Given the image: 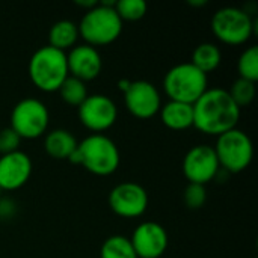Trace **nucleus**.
Segmentation results:
<instances>
[{"instance_id":"f257e3e1","label":"nucleus","mask_w":258,"mask_h":258,"mask_svg":"<svg viewBox=\"0 0 258 258\" xmlns=\"http://www.w3.org/2000/svg\"><path fill=\"white\" fill-rule=\"evenodd\" d=\"M240 107L227 89L209 88L194 103V127L204 135L221 136L237 127Z\"/></svg>"},{"instance_id":"f03ea898","label":"nucleus","mask_w":258,"mask_h":258,"mask_svg":"<svg viewBox=\"0 0 258 258\" xmlns=\"http://www.w3.org/2000/svg\"><path fill=\"white\" fill-rule=\"evenodd\" d=\"M70 162L83 166L94 175L107 177L118 169L121 154L116 144L109 136L103 133H92L77 144Z\"/></svg>"},{"instance_id":"7ed1b4c3","label":"nucleus","mask_w":258,"mask_h":258,"mask_svg":"<svg viewBox=\"0 0 258 258\" xmlns=\"http://www.w3.org/2000/svg\"><path fill=\"white\" fill-rule=\"evenodd\" d=\"M115 0L110 2H98L89 11H85L79 27V36L85 41V44L92 47L107 45L116 41L122 32V20L115 11Z\"/></svg>"},{"instance_id":"20e7f679","label":"nucleus","mask_w":258,"mask_h":258,"mask_svg":"<svg viewBox=\"0 0 258 258\" xmlns=\"http://www.w3.org/2000/svg\"><path fill=\"white\" fill-rule=\"evenodd\" d=\"M68 76L67 53L50 45L38 48L29 60V77L39 91H57Z\"/></svg>"},{"instance_id":"39448f33","label":"nucleus","mask_w":258,"mask_h":258,"mask_svg":"<svg viewBox=\"0 0 258 258\" xmlns=\"http://www.w3.org/2000/svg\"><path fill=\"white\" fill-rule=\"evenodd\" d=\"M209 89V77L190 62H181L168 70L163 91L172 101L194 104Z\"/></svg>"},{"instance_id":"423d86ee","label":"nucleus","mask_w":258,"mask_h":258,"mask_svg":"<svg viewBox=\"0 0 258 258\" xmlns=\"http://www.w3.org/2000/svg\"><path fill=\"white\" fill-rule=\"evenodd\" d=\"M212 32L224 44H245L255 33V20L246 9L225 6L218 9L212 17Z\"/></svg>"},{"instance_id":"0eeeda50","label":"nucleus","mask_w":258,"mask_h":258,"mask_svg":"<svg viewBox=\"0 0 258 258\" xmlns=\"http://www.w3.org/2000/svg\"><path fill=\"white\" fill-rule=\"evenodd\" d=\"M213 150L221 169L230 174L245 171L254 157V144L251 138L237 127L218 136Z\"/></svg>"},{"instance_id":"6e6552de","label":"nucleus","mask_w":258,"mask_h":258,"mask_svg":"<svg viewBox=\"0 0 258 258\" xmlns=\"http://www.w3.org/2000/svg\"><path fill=\"white\" fill-rule=\"evenodd\" d=\"M50 113L47 106L33 97L20 100L11 112V128L21 139H36L47 133Z\"/></svg>"},{"instance_id":"1a4fd4ad","label":"nucleus","mask_w":258,"mask_h":258,"mask_svg":"<svg viewBox=\"0 0 258 258\" xmlns=\"http://www.w3.org/2000/svg\"><path fill=\"white\" fill-rule=\"evenodd\" d=\"M80 122L94 133L109 130L118 118V107L115 101L104 94H91L77 107Z\"/></svg>"},{"instance_id":"9d476101","label":"nucleus","mask_w":258,"mask_h":258,"mask_svg":"<svg viewBox=\"0 0 258 258\" xmlns=\"http://www.w3.org/2000/svg\"><path fill=\"white\" fill-rule=\"evenodd\" d=\"M183 174L189 183L206 186L209 181L218 177L221 171L216 153L213 147L207 144L194 145L183 159Z\"/></svg>"},{"instance_id":"9b49d317","label":"nucleus","mask_w":258,"mask_h":258,"mask_svg":"<svg viewBox=\"0 0 258 258\" xmlns=\"http://www.w3.org/2000/svg\"><path fill=\"white\" fill-rule=\"evenodd\" d=\"M110 210L127 219L142 216L148 209V194L144 186L135 181H124L116 184L107 198Z\"/></svg>"},{"instance_id":"f8f14e48","label":"nucleus","mask_w":258,"mask_h":258,"mask_svg":"<svg viewBox=\"0 0 258 258\" xmlns=\"http://www.w3.org/2000/svg\"><path fill=\"white\" fill-rule=\"evenodd\" d=\"M124 104L133 116L148 119L159 113L162 107V97L154 83L148 80H135L130 82L124 92Z\"/></svg>"},{"instance_id":"ddd939ff","label":"nucleus","mask_w":258,"mask_h":258,"mask_svg":"<svg viewBox=\"0 0 258 258\" xmlns=\"http://www.w3.org/2000/svg\"><path fill=\"white\" fill-rule=\"evenodd\" d=\"M128 239L138 258H160L169 243L165 227L154 221L139 224Z\"/></svg>"},{"instance_id":"4468645a","label":"nucleus","mask_w":258,"mask_h":258,"mask_svg":"<svg viewBox=\"0 0 258 258\" xmlns=\"http://www.w3.org/2000/svg\"><path fill=\"white\" fill-rule=\"evenodd\" d=\"M67 65L71 77L86 83L100 76L103 70V59L98 48L88 44H79L68 50Z\"/></svg>"},{"instance_id":"2eb2a0df","label":"nucleus","mask_w":258,"mask_h":258,"mask_svg":"<svg viewBox=\"0 0 258 258\" xmlns=\"http://www.w3.org/2000/svg\"><path fill=\"white\" fill-rule=\"evenodd\" d=\"M30 157L18 150L5 156H0V189L17 190L23 187L32 175Z\"/></svg>"},{"instance_id":"dca6fc26","label":"nucleus","mask_w":258,"mask_h":258,"mask_svg":"<svg viewBox=\"0 0 258 258\" xmlns=\"http://www.w3.org/2000/svg\"><path fill=\"white\" fill-rule=\"evenodd\" d=\"M159 113L162 122L171 130L181 132L194 127V104L169 100L162 104Z\"/></svg>"},{"instance_id":"f3484780","label":"nucleus","mask_w":258,"mask_h":258,"mask_svg":"<svg viewBox=\"0 0 258 258\" xmlns=\"http://www.w3.org/2000/svg\"><path fill=\"white\" fill-rule=\"evenodd\" d=\"M76 136L65 128H54L47 132L44 138V150L45 153L56 160H70L73 153L77 148Z\"/></svg>"},{"instance_id":"a211bd4d","label":"nucleus","mask_w":258,"mask_h":258,"mask_svg":"<svg viewBox=\"0 0 258 258\" xmlns=\"http://www.w3.org/2000/svg\"><path fill=\"white\" fill-rule=\"evenodd\" d=\"M79 27L77 23L73 20H59L53 23V26L48 30V44L53 48H57L60 51H65L77 45L79 39Z\"/></svg>"},{"instance_id":"6ab92c4d","label":"nucleus","mask_w":258,"mask_h":258,"mask_svg":"<svg viewBox=\"0 0 258 258\" xmlns=\"http://www.w3.org/2000/svg\"><path fill=\"white\" fill-rule=\"evenodd\" d=\"M221 60H222V53L216 44L201 42L194 48L190 63L209 76V73L215 71L221 65Z\"/></svg>"},{"instance_id":"aec40b11","label":"nucleus","mask_w":258,"mask_h":258,"mask_svg":"<svg viewBox=\"0 0 258 258\" xmlns=\"http://www.w3.org/2000/svg\"><path fill=\"white\" fill-rule=\"evenodd\" d=\"M100 258H138V255L128 237L113 234L103 242L100 248Z\"/></svg>"},{"instance_id":"412c9836","label":"nucleus","mask_w":258,"mask_h":258,"mask_svg":"<svg viewBox=\"0 0 258 258\" xmlns=\"http://www.w3.org/2000/svg\"><path fill=\"white\" fill-rule=\"evenodd\" d=\"M57 91L60 94L62 101H65L67 104L74 106V107H79L89 95L86 83L76 77H71V76H68L65 79V82L60 85V88Z\"/></svg>"},{"instance_id":"4be33fe9","label":"nucleus","mask_w":258,"mask_h":258,"mask_svg":"<svg viewBox=\"0 0 258 258\" xmlns=\"http://www.w3.org/2000/svg\"><path fill=\"white\" fill-rule=\"evenodd\" d=\"M233 101L242 109L245 106H249L257 94V85L255 82L246 80V79H237L231 83L230 89H227Z\"/></svg>"},{"instance_id":"5701e85b","label":"nucleus","mask_w":258,"mask_h":258,"mask_svg":"<svg viewBox=\"0 0 258 258\" xmlns=\"http://www.w3.org/2000/svg\"><path fill=\"white\" fill-rule=\"evenodd\" d=\"M237 71L240 79H246L251 82L258 80V47L251 45L245 48L237 60Z\"/></svg>"},{"instance_id":"b1692460","label":"nucleus","mask_w":258,"mask_h":258,"mask_svg":"<svg viewBox=\"0 0 258 258\" xmlns=\"http://www.w3.org/2000/svg\"><path fill=\"white\" fill-rule=\"evenodd\" d=\"M113 8L124 23V21L141 20L147 14L148 5L144 0H118V2H115Z\"/></svg>"},{"instance_id":"393cba45","label":"nucleus","mask_w":258,"mask_h":258,"mask_svg":"<svg viewBox=\"0 0 258 258\" xmlns=\"http://www.w3.org/2000/svg\"><path fill=\"white\" fill-rule=\"evenodd\" d=\"M183 201L184 204L190 209V210H198L201 209L206 201H207V190L206 186L203 184H195V183H189L184 187L183 192Z\"/></svg>"},{"instance_id":"a878e982","label":"nucleus","mask_w":258,"mask_h":258,"mask_svg":"<svg viewBox=\"0 0 258 258\" xmlns=\"http://www.w3.org/2000/svg\"><path fill=\"white\" fill-rule=\"evenodd\" d=\"M20 144H21V138L11 127H5L0 130V156L18 151Z\"/></svg>"},{"instance_id":"bb28decb","label":"nucleus","mask_w":258,"mask_h":258,"mask_svg":"<svg viewBox=\"0 0 258 258\" xmlns=\"http://www.w3.org/2000/svg\"><path fill=\"white\" fill-rule=\"evenodd\" d=\"M74 3H76L77 6L83 8L85 11H89V9H92L94 6H97V5H98V2H97V0H76Z\"/></svg>"},{"instance_id":"cd10ccee","label":"nucleus","mask_w":258,"mask_h":258,"mask_svg":"<svg viewBox=\"0 0 258 258\" xmlns=\"http://www.w3.org/2000/svg\"><path fill=\"white\" fill-rule=\"evenodd\" d=\"M187 3L190 6H198L200 8V6H206L207 5V0H189Z\"/></svg>"},{"instance_id":"c85d7f7f","label":"nucleus","mask_w":258,"mask_h":258,"mask_svg":"<svg viewBox=\"0 0 258 258\" xmlns=\"http://www.w3.org/2000/svg\"><path fill=\"white\" fill-rule=\"evenodd\" d=\"M128 85H130V80H119V89H121L122 92L127 91Z\"/></svg>"},{"instance_id":"c756f323","label":"nucleus","mask_w":258,"mask_h":258,"mask_svg":"<svg viewBox=\"0 0 258 258\" xmlns=\"http://www.w3.org/2000/svg\"><path fill=\"white\" fill-rule=\"evenodd\" d=\"M0 216H2V215H0Z\"/></svg>"}]
</instances>
